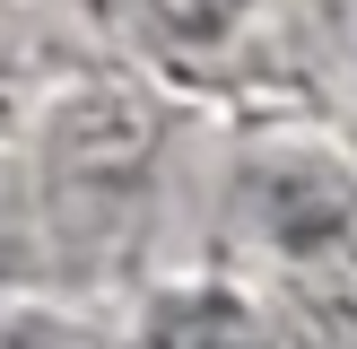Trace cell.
Returning <instances> with one entry per match:
<instances>
[{"label": "cell", "mask_w": 357, "mask_h": 349, "mask_svg": "<svg viewBox=\"0 0 357 349\" xmlns=\"http://www.w3.org/2000/svg\"><path fill=\"white\" fill-rule=\"evenodd\" d=\"M149 166V114L122 96H79L52 114V192L79 227H114Z\"/></svg>", "instance_id": "cell-1"}, {"label": "cell", "mask_w": 357, "mask_h": 349, "mask_svg": "<svg viewBox=\"0 0 357 349\" xmlns=\"http://www.w3.org/2000/svg\"><path fill=\"white\" fill-rule=\"evenodd\" d=\"M271 201H279V209H261V218H271V236L296 244V253L340 244L349 218H357V192L340 184V174H323V166H279V174H271Z\"/></svg>", "instance_id": "cell-2"}, {"label": "cell", "mask_w": 357, "mask_h": 349, "mask_svg": "<svg viewBox=\"0 0 357 349\" xmlns=\"http://www.w3.org/2000/svg\"><path fill=\"white\" fill-rule=\"evenodd\" d=\"M0 349H96V341L70 332V323H52V314H9V323H0Z\"/></svg>", "instance_id": "cell-3"}, {"label": "cell", "mask_w": 357, "mask_h": 349, "mask_svg": "<svg viewBox=\"0 0 357 349\" xmlns=\"http://www.w3.org/2000/svg\"><path fill=\"white\" fill-rule=\"evenodd\" d=\"M227 9H236V0H183V27H218Z\"/></svg>", "instance_id": "cell-4"}, {"label": "cell", "mask_w": 357, "mask_h": 349, "mask_svg": "<svg viewBox=\"0 0 357 349\" xmlns=\"http://www.w3.org/2000/svg\"><path fill=\"white\" fill-rule=\"evenodd\" d=\"M17 262V218H9V192H0V271Z\"/></svg>", "instance_id": "cell-5"}]
</instances>
